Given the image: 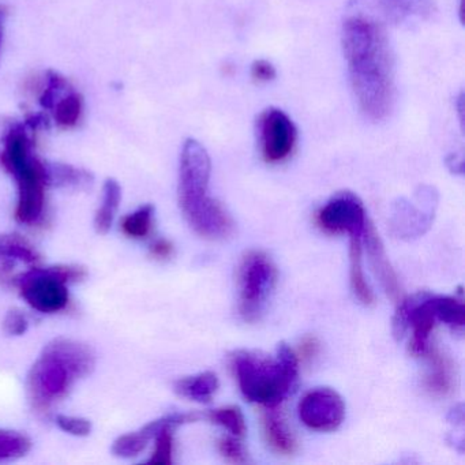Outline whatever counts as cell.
I'll return each mask as SVG.
<instances>
[{"label":"cell","instance_id":"6da1fadb","mask_svg":"<svg viewBox=\"0 0 465 465\" xmlns=\"http://www.w3.org/2000/svg\"><path fill=\"white\" fill-rule=\"evenodd\" d=\"M342 48L361 113L371 121H382L394 99L393 55L383 25L351 15L342 25Z\"/></svg>","mask_w":465,"mask_h":465},{"label":"cell","instance_id":"7a4b0ae2","mask_svg":"<svg viewBox=\"0 0 465 465\" xmlns=\"http://www.w3.org/2000/svg\"><path fill=\"white\" fill-rule=\"evenodd\" d=\"M96 366V355L89 345L77 340L58 337L43 348L26 380L29 401L37 412H50L64 400L81 378L88 377Z\"/></svg>","mask_w":465,"mask_h":465},{"label":"cell","instance_id":"3957f363","mask_svg":"<svg viewBox=\"0 0 465 465\" xmlns=\"http://www.w3.org/2000/svg\"><path fill=\"white\" fill-rule=\"evenodd\" d=\"M211 159L200 143L187 140L179 168V205L189 224L203 238L223 239L233 232V222L208 194Z\"/></svg>","mask_w":465,"mask_h":465},{"label":"cell","instance_id":"277c9868","mask_svg":"<svg viewBox=\"0 0 465 465\" xmlns=\"http://www.w3.org/2000/svg\"><path fill=\"white\" fill-rule=\"evenodd\" d=\"M232 369L242 393L249 401L266 408L279 407L298 380L296 353L282 342L274 359L258 353L236 352Z\"/></svg>","mask_w":465,"mask_h":465},{"label":"cell","instance_id":"5b68a950","mask_svg":"<svg viewBox=\"0 0 465 465\" xmlns=\"http://www.w3.org/2000/svg\"><path fill=\"white\" fill-rule=\"evenodd\" d=\"M0 162L17 182L15 219L23 224H36L45 211V187L50 186L47 163L35 154L34 143L24 124H13L7 130Z\"/></svg>","mask_w":465,"mask_h":465},{"label":"cell","instance_id":"8992f818","mask_svg":"<svg viewBox=\"0 0 465 465\" xmlns=\"http://www.w3.org/2000/svg\"><path fill=\"white\" fill-rule=\"evenodd\" d=\"M86 271L77 265L29 269L15 280L24 301L39 312H61L69 302L67 285L85 279Z\"/></svg>","mask_w":465,"mask_h":465},{"label":"cell","instance_id":"52a82bcc","mask_svg":"<svg viewBox=\"0 0 465 465\" xmlns=\"http://www.w3.org/2000/svg\"><path fill=\"white\" fill-rule=\"evenodd\" d=\"M276 280V266L263 252H252L242 260L239 268V312L244 320L252 322L260 318Z\"/></svg>","mask_w":465,"mask_h":465},{"label":"cell","instance_id":"ba28073f","mask_svg":"<svg viewBox=\"0 0 465 465\" xmlns=\"http://www.w3.org/2000/svg\"><path fill=\"white\" fill-rule=\"evenodd\" d=\"M348 10L381 25H401L412 20H427L435 13L434 0H350Z\"/></svg>","mask_w":465,"mask_h":465},{"label":"cell","instance_id":"9c48e42d","mask_svg":"<svg viewBox=\"0 0 465 465\" xmlns=\"http://www.w3.org/2000/svg\"><path fill=\"white\" fill-rule=\"evenodd\" d=\"M261 152L271 164L287 160L295 149L298 132L287 114L277 108H269L261 114L258 121Z\"/></svg>","mask_w":465,"mask_h":465},{"label":"cell","instance_id":"30bf717a","mask_svg":"<svg viewBox=\"0 0 465 465\" xmlns=\"http://www.w3.org/2000/svg\"><path fill=\"white\" fill-rule=\"evenodd\" d=\"M318 224L331 233L348 232L350 235H363L369 220L363 203L352 193L334 195L320 212Z\"/></svg>","mask_w":465,"mask_h":465},{"label":"cell","instance_id":"8fae6325","mask_svg":"<svg viewBox=\"0 0 465 465\" xmlns=\"http://www.w3.org/2000/svg\"><path fill=\"white\" fill-rule=\"evenodd\" d=\"M345 405L337 391L314 389L299 402V418L309 429L333 431L344 420Z\"/></svg>","mask_w":465,"mask_h":465},{"label":"cell","instance_id":"7c38bea8","mask_svg":"<svg viewBox=\"0 0 465 465\" xmlns=\"http://www.w3.org/2000/svg\"><path fill=\"white\" fill-rule=\"evenodd\" d=\"M42 262L39 252L31 242L17 233L0 235V279L15 280L23 271L36 268Z\"/></svg>","mask_w":465,"mask_h":465},{"label":"cell","instance_id":"4fadbf2b","mask_svg":"<svg viewBox=\"0 0 465 465\" xmlns=\"http://www.w3.org/2000/svg\"><path fill=\"white\" fill-rule=\"evenodd\" d=\"M364 242H366L367 252H369L370 263L374 269L375 276L380 279L381 284L385 288L386 293L391 296L393 301L400 298V284L397 280L396 273L389 262L388 255L383 249L382 242L378 235L375 228L371 224H367L363 232Z\"/></svg>","mask_w":465,"mask_h":465},{"label":"cell","instance_id":"5bb4252c","mask_svg":"<svg viewBox=\"0 0 465 465\" xmlns=\"http://www.w3.org/2000/svg\"><path fill=\"white\" fill-rule=\"evenodd\" d=\"M263 430L269 445L280 454H292L296 449L295 438L282 419L277 407L268 408L263 415Z\"/></svg>","mask_w":465,"mask_h":465},{"label":"cell","instance_id":"9a60e30c","mask_svg":"<svg viewBox=\"0 0 465 465\" xmlns=\"http://www.w3.org/2000/svg\"><path fill=\"white\" fill-rule=\"evenodd\" d=\"M424 355L429 356L430 374L426 378L427 389L438 396H446L453 388V369L450 361L440 351L429 350Z\"/></svg>","mask_w":465,"mask_h":465},{"label":"cell","instance_id":"2e32d148","mask_svg":"<svg viewBox=\"0 0 465 465\" xmlns=\"http://www.w3.org/2000/svg\"><path fill=\"white\" fill-rule=\"evenodd\" d=\"M173 388L179 396L198 402H209L219 389V380L214 372H201L194 377H186L176 381Z\"/></svg>","mask_w":465,"mask_h":465},{"label":"cell","instance_id":"e0dca14e","mask_svg":"<svg viewBox=\"0 0 465 465\" xmlns=\"http://www.w3.org/2000/svg\"><path fill=\"white\" fill-rule=\"evenodd\" d=\"M350 279L356 298L367 306L374 303V293L367 282L361 265V236L358 235H351Z\"/></svg>","mask_w":465,"mask_h":465},{"label":"cell","instance_id":"ac0fdd59","mask_svg":"<svg viewBox=\"0 0 465 465\" xmlns=\"http://www.w3.org/2000/svg\"><path fill=\"white\" fill-rule=\"evenodd\" d=\"M122 189L121 184L115 179H107L103 189V203L94 216V228L97 232L105 235L113 228L116 212L121 205Z\"/></svg>","mask_w":465,"mask_h":465},{"label":"cell","instance_id":"d6986e66","mask_svg":"<svg viewBox=\"0 0 465 465\" xmlns=\"http://www.w3.org/2000/svg\"><path fill=\"white\" fill-rule=\"evenodd\" d=\"M47 175L50 186L69 189H86L94 181L88 171L67 164H47Z\"/></svg>","mask_w":465,"mask_h":465},{"label":"cell","instance_id":"ffe728a7","mask_svg":"<svg viewBox=\"0 0 465 465\" xmlns=\"http://www.w3.org/2000/svg\"><path fill=\"white\" fill-rule=\"evenodd\" d=\"M83 110V97L75 92H70L66 96H62L54 105V118L62 129H72L80 122Z\"/></svg>","mask_w":465,"mask_h":465},{"label":"cell","instance_id":"44dd1931","mask_svg":"<svg viewBox=\"0 0 465 465\" xmlns=\"http://www.w3.org/2000/svg\"><path fill=\"white\" fill-rule=\"evenodd\" d=\"M434 307L437 320L454 331H462L465 325V307L461 301L450 296H434Z\"/></svg>","mask_w":465,"mask_h":465},{"label":"cell","instance_id":"7402d4cb","mask_svg":"<svg viewBox=\"0 0 465 465\" xmlns=\"http://www.w3.org/2000/svg\"><path fill=\"white\" fill-rule=\"evenodd\" d=\"M32 449V440L21 432L0 430V462L15 461L26 456Z\"/></svg>","mask_w":465,"mask_h":465},{"label":"cell","instance_id":"603a6c76","mask_svg":"<svg viewBox=\"0 0 465 465\" xmlns=\"http://www.w3.org/2000/svg\"><path fill=\"white\" fill-rule=\"evenodd\" d=\"M153 223V206L143 205L122 220V231L133 239H143L151 233Z\"/></svg>","mask_w":465,"mask_h":465},{"label":"cell","instance_id":"cb8c5ba5","mask_svg":"<svg viewBox=\"0 0 465 465\" xmlns=\"http://www.w3.org/2000/svg\"><path fill=\"white\" fill-rule=\"evenodd\" d=\"M149 440H151L143 434V430L121 435L114 442L113 453L121 459H133V457L140 456L145 450Z\"/></svg>","mask_w":465,"mask_h":465},{"label":"cell","instance_id":"d4e9b609","mask_svg":"<svg viewBox=\"0 0 465 465\" xmlns=\"http://www.w3.org/2000/svg\"><path fill=\"white\" fill-rule=\"evenodd\" d=\"M211 420L232 432L235 437L242 438L246 432V421L243 413L238 407H224L212 411Z\"/></svg>","mask_w":465,"mask_h":465},{"label":"cell","instance_id":"484cf974","mask_svg":"<svg viewBox=\"0 0 465 465\" xmlns=\"http://www.w3.org/2000/svg\"><path fill=\"white\" fill-rule=\"evenodd\" d=\"M173 427L164 426L159 430L153 440L154 450L148 462L151 464H173Z\"/></svg>","mask_w":465,"mask_h":465},{"label":"cell","instance_id":"4316f807","mask_svg":"<svg viewBox=\"0 0 465 465\" xmlns=\"http://www.w3.org/2000/svg\"><path fill=\"white\" fill-rule=\"evenodd\" d=\"M67 88H69V83L64 77L54 72L48 73L47 85L45 86L42 94H40V105L45 110H53L54 105L61 99L62 94L67 91Z\"/></svg>","mask_w":465,"mask_h":465},{"label":"cell","instance_id":"83f0119b","mask_svg":"<svg viewBox=\"0 0 465 465\" xmlns=\"http://www.w3.org/2000/svg\"><path fill=\"white\" fill-rule=\"evenodd\" d=\"M56 424L59 429L64 430L67 434L74 437H86L92 432L91 420L85 418H77V416H56Z\"/></svg>","mask_w":465,"mask_h":465},{"label":"cell","instance_id":"f1b7e54d","mask_svg":"<svg viewBox=\"0 0 465 465\" xmlns=\"http://www.w3.org/2000/svg\"><path fill=\"white\" fill-rule=\"evenodd\" d=\"M220 453L228 460V461L235 462V464H244L247 462V453L243 445L238 437L223 438L219 442Z\"/></svg>","mask_w":465,"mask_h":465},{"label":"cell","instance_id":"f546056e","mask_svg":"<svg viewBox=\"0 0 465 465\" xmlns=\"http://www.w3.org/2000/svg\"><path fill=\"white\" fill-rule=\"evenodd\" d=\"M29 328L28 315L20 309H12L4 320V329L9 336H23Z\"/></svg>","mask_w":465,"mask_h":465},{"label":"cell","instance_id":"4dcf8cb0","mask_svg":"<svg viewBox=\"0 0 465 465\" xmlns=\"http://www.w3.org/2000/svg\"><path fill=\"white\" fill-rule=\"evenodd\" d=\"M252 78L258 84L271 83L276 78V69L271 62L260 59L252 64Z\"/></svg>","mask_w":465,"mask_h":465},{"label":"cell","instance_id":"1f68e13d","mask_svg":"<svg viewBox=\"0 0 465 465\" xmlns=\"http://www.w3.org/2000/svg\"><path fill=\"white\" fill-rule=\"evenodd\" d=\"M173 246L167 239H157L151 246L152 257L157 258V260H167L173 255Z\"/></svg>","mask_w":465,"mask_h":465},{"label":"cell","instance_id":"d6a6232c","mask_svg":"<svg viewBox=\"0 0 465 465\" xmlns=\"http://www.w3.org/2000/svg\"><path fill=\"white\" fill-rule=\"evenodd\" d=\"M318 345L320 344H318L317 339H315V337H306V339H304L301 344L302 358L306 359V361L314 358L318 352Z\"/></svg>","mask_w":465,"mask_h":465},{"label":"cell","instance_id":"836d02e7","mask_svg":"<svg viewBox=\"0 0 465 465\" xmlns=\"http://www.w3.org/2000/svg\"><path fill=\"white\" fill-rule=\"evenodd\" d=\"M4 23L5 13L4 10L0 9V47H2V39H4Z\"/></svg>","mask_w":465,"mask_h":465}]
</instances>
